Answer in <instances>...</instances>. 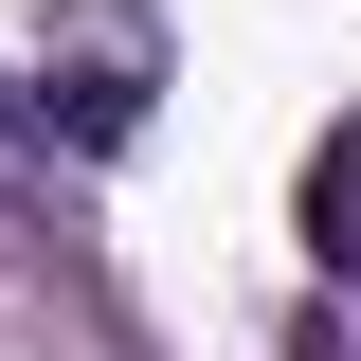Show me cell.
I'll return each mask as SVG.
<instances>
[{"mask_svg": "<svg viewBox=\"0 0 361 361\" xmlns=\"http://www.w3.org/2000/svg\"><path fill=\"white\" fill-rule=\"evenodd\" d=\"M307 253L361 289V127H325V145H307Z\"/></svg>", "mask_w": 361, "mask_h": 361, "instance_id": "6da1fadb", "label": "cell"}]
</instances>
